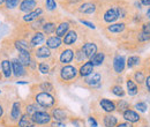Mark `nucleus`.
Instances as JSON below:
<instances>
[{
	"label": "nucleus",
	"instance_id": "nucleus-59",
	"mask_svg": "<svg viewBox=\"0 0 150 127\" xmlns=\"http://www.w3.org/2000/svg\"><path fill=\"white\" fill-rule=\"evenodd\" d=\"M1 92H2V91H1V90H0V94H1Z\"/></svg>",
	"mask_w": 150,
	"mask_h": 127
},
{
	"label": "nucleus",
	"instance_id": "nucleus-8",
	"mask_svg": "<svg viewBox=\"0 0 150 127\" xmlns=\"http://www.w3.org/2000/svg\"><path fill=\"white\" fill-rule=\"evenodd\" d=\"M83 83L89 88H99L102 86V74L99 72H94L93 74L88 75L87 77H83Z\"/></svg>",
	"mask_w": 150,
	"mask_h": 127
},
{
	"label": "nucleus",
	"instance_id": "nucleus-32",
	"mask_svg": "<svg viewBox=\"0 0 150 127\" xmlns=\"http://www.w3.org/2000/svg\"><path fill=\"white\" fill-rule=\"evenodd\" d=\"M37 70L38 72L43 75H49L51 71H52V66L50 64L49 60H43V61H39L37 65Z\"/></svg>",
	"mask_w": 150,
	"mask_h": 127
},
{
	"label": "nucleus",
	"instance_id": "nucleus-48",
	"mask_svg": "<svg viewBox=\"0 0 150 127\" xmlns=\"http://www.w3.org/2000/svg\"><path fill=\"white\" fill-rule=\"evenodd\" d=\"M88 123H89L90 127H97L98 126V123H97V120H96V118H95L94 116H90V117L88 118Z\"/></svg>",
	"mask_w": 150,
	"mask_h": 127
},
{
	"label": "nucleus",
	"instance_id": "nucleus-6",
	"mask_svg": "<svg viewBox=\"0 0 150 127\" xmlns=\"http://www.w3.org/2000/svg\"><path fill=\"white\" fill-rule=\"evenodd\" d=\"M31 118L36 124V126H46V125H50L52 121L51 113L47 110H39L31 116Z\"/></svg>",
	"mask_w": 150,
	"mask_h": 127
},
{
	"label": "nucleus",
	"instance_id": "nucleus-26",
	"mask_svg": "<svg viewBox=\"0 0 150 127\" xmlns=\"http://www.w3.org/2000/svg\"><path fill=\"white\" fill-rule=\"evenodd\" d=\"M15 127H37V126L34 123L31 116H29V114H27V113L23 112L22 117L20 118V120L18 121V124L15 125Z\"/></svg>",
	"mask_w": 150,
	"mask_h": 127
},
{
	"label": "nucleus",
	"instance_id": "nucleus-27",
	"mask_svg": "<svg viewBox=\"0 0 150 127\" xmlns=\"http://www.w3.org/2000/svg\"><path fill=\"white\" fill-rule=\"evenodd\" d=\"M125 29H126V24L124 22H114L106 27V30L110 34H121L125 31Z\"/></svg>",
	"mask_w": 150,
	"mask_h": 127
},
{
	"label": "nucleus",
	"instance_id": "nucleus-31",
	"mask_svg": "<svg viewBox=\"0 0 150 127\" xmlns=\"http://www.w3.org/2000/svg\"><path fill=\"white\" fill-rule=\"evenodd\" d=\"M89 60L91 61V64L94 65V67L102 66L104 64V61H105V53L103 51H97Z\"/></svg>",
	"mask_w": 150,
	"mask_h": 127
},
{
	"label": "nucleus",
	"instance_id": "nucleus-36",
	"mask_svg": "<svg viewBox=\"0 0 150 127\" xmlns=\"http://www.w3.org/2000/svg\"><path fill=\"white\" fill-rule=\"evenodd\" d=\"M74 60L76 64H83L84 61H87V57L81 50V48H76L74 50Z\"/></svg>",
	"mask_w": 150,
	"mask_h": 127
},
{
	"label": "nucleus",
	"instance_id": "nucleus-53",
	"mask_svg": "<svg viewBox=\"0 0 150 127\" xmlns=\"http://www.w3.org/2000/svg\"><path fill=\"white\" fill-rule=\"evenodd\" d=\"M141 5H144V6H149L150 5V0H140Z\"/></svg>",
	"mask_w": 150,
	"mask_h": 127
},
{
	"label": "nucleus",
	"instance_id": "nucleus-43",
	"mask_svg": "<svg viewBox=\"0 0 150 127\" xmlns=\"http://www.w3.org/2000/svg\"><path fill=\"white\" fill-rule=\"evenodd\" d=\"M6 111H7V104L0 99V123H2V120L6 116Z\"/></svg>",
	"mask_w": 150,
	"mask_h": 127
},
{
	"label": "nucleus",
	"instance_id": "nucleus-13",
	"mask_svg": "<svg viewBox=\"0 0 150 127\" xmlns=\"http://www.w3.org/2000/svg\"><path fill=\"white\" fill-rule=\"evenodd\" d=\"M37 7H38L37 0H21L19 7H18V11H19L20 13L27 14V13H30V12L35 11Z\"/></svg>",
	"mask_w": 150,
	"mask_h": 127
},
{
	"label": "nucleus",
	"instance_id": "nucleus-7",
	"mask_svg": "<svg viewBox=\"0 0 150 127\" xmlns=\"http://www.w3.org/2000/svg\"><path fill=\"white\" fill-rule=\"evenodd\" d=\"M51 117L53 121H59V123H66L69 120V111L64 108H59V106H54L51 110Z\"/></svg>",
	"mask_w": 150,
	"mask_h": 127
},
{
	"label": "nucleus",
	"instance_id": "nucleus-44",
	"mask_svg": "<svg viewBox=\"0 0 150 127\" xmlns=\"http://www.w3.org/2000/svg\"><path fill=\"white\" fill-rule=\"evenodd\" d=\"M117 12H118V18H125L127 16V9L124 6H117Z\"/></svg>",
	"mask_w": 150,
	"mask_h": 127
},
{
	"label": "nucleus",
	"instance_id": "nucleus-58",
	"mask_svg": "<svg viewBox=\"0 0 150 127\" xmlns=\"http://www.w3.org/2000/svg\"><path fill=\"white\" fill-rule=\"evenodd\" d=\"M2 80V75H1V67H0V81Z\"/></svg>",
	"mask_w": 150,
	"mask_h": 127
},
{
	"label": "nucleus",
	"instance_id": "nucleus-38",
	"mask_svg": "<svg viewBox=\"0 0 150 127\" xmlns=\"http://www.w3.org/2000/svg\"><path fill=\"white\" fill-rule=\"evenodd\" d=\"M20 2H21V0H6L4 8H5L6 11H8V12L15 11V9H18Z\"/></svg>",
	"mask_w": 150,
	"mask_h": 127
},
{
	"label": "nucleus",
	"instance_id": "nucleus-57",
	"mask_svg": "<svg viewBox=\"0 0 150 127\" xmlns=\"http://www.w3.org/2000/svg\"><path fill=\"white\" fill-rule=\"evenodd\" d=\"M147 18H150V8L148 9V11H147Z\"/></svg>",
	"mask_w": 150,
	"mask_h": 127
},
{
	"label": "nucleus",
	"instance_id": "nucleus-4",
	"mask_svg": "<svg viewBox=\"0 0 150 127\" xmlns=\"http://www.w3.org/2000/svg\"><path fill=\"white\" fill-rule=\"evenodd\" d=\"M12 60V70H13V79L18 80L19 81L20 79H23V77H27L29 76V70L19 60L18 57H13L11 58Z\"/></svg>",
	"mask_w": 150,
	"mask_h": 127
},
{
	"label": "nucleus",
	"instance_id": "nucleus-24",
	"mask_svg": "<svg viewBox=\"0 0 150 127\" xmlns=\"http://www.w3.org/2000/svg\"><path fill=\"white\" fill-rule=\"evenodd\" d=\"M77 38H79L77 31H76L75 29H71V30L65 35V37L62 38V44L66 45V46H72V45H74L75 43H76Z\"/></svg>",
	"mask_w": 150,
	"mask_h": 127
},
{
	"label": "nucleus",
	"instance_id": "nucleus-54",
	"mask_svg": "<svg viewBox=\"0 0 150 127\" xmlns=\"http://www.w3.org/2000/svg\"><path fill=\"white\" fill-rule=\"evenodd\" d=\"M146 86H147V88L150 90V76H148V77H146Z\"/></svg>",
	"mask_w": 150,
	"mask_h": 127
},
{
	"label": "nucleus",
	"instance_id": "nucleus-2",
	"mask_svg": "<svg viewBox=\"0 0 150 127\" xmlns=\"http://www.w3.org/2000/svg\"><path fill=\"white\" fill-rule=\"evenodd\" d=\"M33 101L43 110L53 109L57 105L56 97L51 92H45V91H36L33 95Z\"/></svg>",
	"mask_w": 150,
	"mask_h": 127
},
{
	"label": "nucleus",
	"instance_id": "nucleus-40",
	"mask_svg": "<svg viewBox=\"0 0 150 127\" xmlns=\"http://www.w3.org/2000/svg\"><path fill=\"white\" fill-rule=\"evenodd\" d=\"M110 91L112 92L114 96H117V97H124L125 96V90H124V88L121 87V84H114L112 86L111 88H110Z\"/></svg>",
	"mask_w": 150,
	"mask_h": 127
},
{
	"label": "nucleus",
	"instance_id": "nucleus-28",
	"mask_svg": "<svg viewBox=\"0 0 150 127\" xmlns=\"http://www.w3.org/2000/svg\"><path fill=\"white\" fill-rule=\"evenodd\" d=\"M23 110H24V113L29 114V116H33L34 113H36L39 110H43L39 105H37L34 101H30V102H25L23 103Z\"/></svg>",
	"mask_w": 150,
	"mask_h": 127
},
{
	"label": "nucleus",
	"instance_id": "nucleus-39",
	"mask_svg": "<svg viewBox=\"0 0 150 127\" xmlns=\"http://www.w3.org/2000/svg\"><path fill=\"white\" fill-rule=\"evenodd\" d=\"M115 106H117V111H118V112L122 113V112H125L126 110L129 109L131 104H129L126 99H119V101L115 103Z\"/></svg>",
	"mask_w": 150,
	"mask_h": 127
},
{
	"label": "nucleus",
	"instance_id": "nucleus-46",
	"mask_svg": "<svg viewBox=\"0 0 150 127\" xmlns=\"http://www.w3.org/2000/svg\"><path fill=\"white\" fill-rule=\"evenodd\" d=\"M137 39H139V42H147V40H150V35L144 34V33L141 31V33L137 35Z\"/></svg>",
	"mask_w": 150,
	"mask_h": 127
},
{
	"label": "nucleus",
	"instance_id": "nucleus-9",
	"mask_svg": "<svg viewBox=\"0 0 150 127\" xmlns=\"http://www.w3.org/2000/svg\"><path fill=\"white\" fill-rule=\"evenodd\" d=\"M33 55L36 60H40V61L49 60L52 58V51L46 45H42L33 50Z\"/></svg>",
	"mask_w": 150,
	"mask_h": 127
},
{
	"label": "nucleus",
	"instance_id": "nucleus-12",
	"mask_svg": "<svg viewBox=\"0 0 150 127\" xmlns=\"http://www.w3.org/2000/svg\"><path fill=\"white\" fill-rule=\"evenodd\" d=\"M28 40H29L31 48H33V49H36L38 46L44 45V43H45V40H46V35H45L43 31H40V30H39V31H34L33 35L30 36V38H29Z\"/></svg>",
	"mask_w": 150,
	"mask_h": 127
},
{
	"label": "nucleus",
	"instance_id": "nucleus-15",
	"mask_svg": "<svg viewBox=\"0 0 150 127\" xmlns=\"http://www.w3.org/2000/svg\"><path fill=\"white\" fill-rule=\"evenodd\" d=\"M97 11V5L93 1H86L82 2L79 7H77V12L84 15H91Z\"/></svg>",
	"mask_w": 150,
	"mask_h": 127
},
{
	"label": "nucleus",
	"instance_id": "nucleus-33",
	"mask_svg": "<svg viewBox=\"0 0 150 127\" xmlns=\"http://www.w3.org/2000/svg\"><path fill=\"white\" fill-rule=\"evenodd\" d=\"M45 22H46V18H44V16L38 18L37 20H35L34 22H31V23L29 24V30H31L33 33H34V31H39V30H42V27L44 26Z\"/></svg>",
	"mask_w": 150,
	"mask_h": 127
},
{
	"label": "nucleus",
	"instance_id": "nucleus-50",
	"mask_svg": "<svg viewBox=\"0 0 150 127\" xmlns=\"http://www.w3.org/2000/svg\"><path fill=\"white\" fill-rule=\"evenodd\" d=\"M50 127H67L66 123H59V121H51V124L49 125Z\"/></svg>",
	"mask_w": 150,
	"mask_h": 127
},
{
	"label": "nucleus",
	"instance_id": "nucleus-34",
	"mask_svg": "<svg viewBox=\"0 0 150 127\" xmlns=\"http://www.w3.org/2000/svg\"><path fill=\"white\" fill-rule=\"evenodd\" d=\"M36 88L38 89V91H45V92H51V94L54 91V86L50 81H43L38 83Z\"/></svg>",
	"mask_w": 150,
	"mask_h": 127
},
{
	"label": "nucleus",
	"instance_id": "nucleus-37",
	"mask_svg": "<svg viewBox=\"0 0 150 127\" xmlns=\"http://www.w3.org/2000/svg\"><path fill=\"white\" fill-rule=\"evenodd\" d=\"M141 64V58L137 55H131L128 57V59L126 60V66L128 68H134L136 66H139Z\"/></svg>",
	"mask_w": 150,
	"mask_h": 127
},
{
	"label": "nucleus",
	"instance_id": "nucleus-16",
	"mask_svg": "<svg viewBox=\"0 0 150 127\" xmlns=\"http://www.w3.org/2000/svg\"><path fill=\"white\" fill-rule=\"evenodd\" d=\"M112 67H113V71L117 73V74H121V73L125 71L126 68V59L124 55H115L113 58V61H112Z\"/></svg>",
	"mask_w": 150,
	"mask_h": 127
},
{
	"label": "nucleus",
	"instance_id": "nucleus-30",
	"mask_svg": "<svg viewBox=\"0 0 150 127\" xmlns=\"http://www.w3.org/2000/svg\"><path fill=\"white\" fill-rule=\"evenodd\" d=\"M103 125L104 127H115L118 125V118L112 113H105L103 116Z\"/></svg>",
	"mask_w": 150,
	"mask_h": 127
},
{
	"label": "nucleus",
	"instance_id": "nucleus-11",
	"mask_svg": "<svg viewBox=\"0 0 150 127\" xmlns=\"http://www.w3.org/2000/svg\"><path fill=\"white\" fill-rule=\"evenodd\" d=\"M58 60H59V64L61 65H69L74 60V50L72 48L62 49L59 53Z\"/></svg>",
	"mask_w": 150,
	"mask_h": 127
},
{
	"label": "nucleus",
	"instance_id": "nucleus-18",
	"mask_svg": "<svg viewBox=\"0 0 150 127\" xmlns=\"http://www.w3.org/2000/svg\"><path fill=\"white\" fill-rule=\"evenodd\" d=\"M45 45L52 51V50H59L64 44H62V39L60 37L56 36V35H51V36L46 37L45 40Z\"/></svg>",
	"mask_w": 150,
	"mask_h": 127
},
{
	"label": "nucleus",
	"instance_id": "nucleus-45",
	"mask_svg": "<svg viewBox=\"0 0 150 127\" xmlns=\"http://www.w3.org/2000/svg\"><path fill=\"white\" fill-rule=\"evenodd\" d=\"M135 109L137 110V111H140V112H146L147 109H148V106H147V104L144 102H139V103H136Z\"/></svg>",
	"mask_w": 150,
	"mask_h": 127
},
{
	"label": "nucleus",
	"instance_id": "nucleus-19",
	"mask_svg": "<svg viewBox=\"0 0 150 127\" xmlns=\"http://www.w3.org/2000/svg\"><path fill=\"white\" fill-rule=\"evenodd\" d=\"M80 48H81V50L83 51V53L86 55L87 59H90V58L98 51V46H97V44L94 43V42H86V43H83Z\"/></svg>",
	"mask_w": 150,
	"mask_h": 127
},
{
	"label": "nucleus",
	"instance_id": "nucleus-35",
	"mask_svg": "<svg viewBox=\"0 0 150 127\" xmlns=\"http://www.w3.org/2000/svg\"><path fill=\"white\" fill-rule=\"evenodd\" d=\"M126 86H127V94H128L129 96H135V95H137V92H139V87H137V84L135 83V81L128 79V80L126 81Z\"/></svg>",
	"mask_w": 150,
	"mask_h": 127
},
{
	"label": "nucleus",
	"instance_id": "nucleus-10",
	"mask_svg": "<svg viewBox=\"0 0 150 127\" xmlns=\"http://www.w3.org/2000/svg\"><path fill=\"white\" fill-rule=\"evenodd\" d=\"M13 46L15 49L16 52H21V51H29V52H33V48L29 43V40L24 37H18L13 40Z\"/></svg>",
	"mask_w": 150,
	"mask_h": 127
},
{
	"label": "nucleus",
	"instance_id": "nucleus-21",
	"mask_svg": "<svg viewBox=\"0 0 150 127\" xmlns=\"http://www.w3.org/2000/svg\"><path fill=\"white\" fill-rule=\"evenodd\" d=\"M99 106L105 113H113L114 111H117L115 106V102H113L109 98H100L99 99Z\"/></svg>",
	"mask_w": 150,
	"mask_h": 127
},
{
	"label": "nucleus",
	"instance_id": "nucleus-20",
	"mask_svg": "<svg viewBox=\"0 0 150 127\" xmlns=\"http://www.w3.org/2000/svg\"><path fill=\"white\" fill-rule=\"evenodd\" d=\"M77 70H79V75L81 77H87L88 75H90L95 72V67L90 60H87L83 64H81Z\"/></svg>",
	"mask_w": 150,
	"mask_h": 127
},
{
	"label": "nucleus",
	"instance_id": "nucleus-41",
	"mask_svg": "<svg viewBox=\"0 0 150 127\" xmlns=\"http://www.w3.org/2000/svg\"><path fill=\"white\" fill-rule=\"evenodd\" d=\"M58 7L56 0H45V8L49 12H54Z\"/></svg>",
	"mask_w": 150,
	"mask_h": 127
},
{
	"label": "nucleus",
	"instance_id": "nucleus-3",
	"mask_svg": "<svg viewBox=\"0 0 150 127\" xmlns=\"http://www.w3.org/2000/svg\"><path fill=\"white\" fill-rule=\"evenodd\" d=\"M79 76V70L74 65H62L59 70V80L64 83L73 82Z\"/></svg>",
	"mask_w": 150,
	"mask_h": 127
},
{
	"label": "nucleus",
	"instance_id": "nucleus-56",
	"mask_svg": "<svg viewBox=\"0 0 150 127\" xmlns=\"http://www.w3.org/2000/svg\"><path fill=\"white\" fill-rule=\"evenodd\" d=\"M5 2H6V0H0V8H2L5 6Z\"/></svg>",
	"mask_w": 150,
	"mask_h": 127
},
{
	"label": "nucleus",
	"instance_id": "nucleus-17",
	"mask_svg": "<svg viewBox=\"0 0 150 127\" xmlns=\"http://www.w3.org/2000/svg\"><path fill=\"white\" fill-rule=\"evenodd\" d=\"M118 18H118V12H117V6H112V7L108 8L103 13V20L108 24H112Z\"/></svg>",
	"mask_w": 150,
	"mask_h": 127
},
{
	"label": "nucleus",
	"instance_id": "nucleus-49",
	"mask_svg": "<svg viewBox=\"0 0 150 127\" xmlns=\"http://www.w3.org/2000/svg\"><path fill=\"white\" fill-rule=\"evenodd\" d=\"M141 31H142V33H144V34L150 35V22L144 23V24L142 26V30H141Z\"/></svg>",
	"mask_w": 150,
	"mask_h": 127
},
{
	"label": "nucleus",
	"instance_id": "nucleus-55",
	"mask_svg": "<svg viewBox=\"0 0 150 127\" xmlns=\"http://www.w3.org/2000/svg\"><path fill=\"white\" fill-rule=\"evenodd\" d=\"M16 84H29V81H15Z\"/></svg>",
	"mask_w": 150,
	"mask_h": 127
},
{
	"label": "nucleus",
	"instance_id": "nucleus-29",
	"mask_svg": "<svg viewBox=\"0 0 150 127\" xmlns=\"http://www.w3.org/2000/svg\"><path fill=\"white\" fill-rule=\"evenodd\" d=\"M56 29H57L56 22H54V21H49V20H46V22H45L44 26L42 27V30H40V31H43L46 36L49 37L56 33Z\"/></svg>",
	"mask_w": 150,
	"mask_h": 127
},
{
	"label": "nucleus",
	"instance_id": "nucleus-5",
	"mask_svg": "<svg viewBox=\"0 0 150 127\" xmlns=\"http://www.w3.org/2000/svg\"><path fill=\"white\" fill-rule=\"evenodd\" d=\"M0 67H1V75L4 80H12L13 79V70H12V60L9 57L0 53Z\"/></svg>",
	"mask_w": 150,
	"mask_h": 127
},
{
	"label": "nucleus",
	"instance_id": "nucleus-47",
	"mask_svg": "<svg viewBox=\"0 0 150 127\" xmlns=\"http://www.w3.org/2000/svg\"><path fill=\"white\" fill-rule=\"evenodd\" d=\"M80 22H81L83 26H87V27L90 28V29H96V26H95L93 22H90V21H87V20H80Z\"/></svg>",
	"mask_w": 150,
	"mask_h": 127
},
{
	"label": "nucleus",
	"instance_id": "nucleus-22",
	"mask_svg": "<svg viewBox=\"0 0 150 127\" xmlns=\"http://www.w3.org/2000/svg\"><path fill=\"white\" fill-rule=\"evenodd\" d=\"M18 58L19 60L27 67L29 68L30 65L33 64V61L35 60L34 55H33V52H29V51H21V52H18Z\"/></svg>",
	"mask_w": 150,
	"mask_h": 127
},
{
	"label": "nucleus",
	"instance_id": "nucleus-14",
	"mask_svg": "<svg viewBox=\"0 0 150 127\" xmlns=\"http://www.w3.org/2000/svg\"><path fill=\"white\" fill-rule=\"evenodd\" d=\"M43 14H44V8L38 6L35 11H33V12H30V13H27V14H23V15L21 16V20H22V22L30 24L31 22H34V21L37 20L38 18L43 16Z\"/></svg>",
	"mask_w": 150,
	"mask_h": 127
},
{
	"label": "nucleus",
	"instance_id": "nucleus-52",
	"mask_svg": "<svg viewBox=\"0 0 150 127\" xmlns=\"http://www.w3.org/2000/svg\"><path fill=\"white\" fill-rule=\"evenodd\" d=\"M71 5H76V4H80V2H82L83 0H67Z\"/></svg>",
	"mask_w": 150,
	"mask_h": 127
},
{
	"label": "nucleus",
	"instance_id": "nucleus-1",
	"mask_svg": "<svg viewBox=\"0 0 150 127\" xmlns=\"http://www.w3.org/2000/svg\"><path fill=\"white\" fill-rule=\"evenodd\" d=\"M24 110H23V102L16 99L13 101L9 105V110L6 111V116L2 120V124L7 127H15L20 120V118L22 117Z\"/></svg>",
	"mask_w": 150,
	"mask_h": 127
},
{
	"label": "nucleus",
	"instance_id": "nucleus-42",
	"mask_svg": "<svg viewBox=\"0 0 150 127\" xmlns=\"http://www.w3.org/2000/svg\"><path fill=\"white\" fill-rule=\"evenodd\" d=\"M134 79H135V83H143L146 81V75L142 71H137V72L134 74Z\"/></svg>",
	"mask_w": 150,
	"mask_h": 127
},
{
	"label": "nucleus",
	"instance_id": "nucleus-51",
	"mask_svg": "<svg viewBox=\"0 0 150 127\" xmlns=\"http://www.w3.org/2000/svg\"><path fill=\"white\" fill-rule=\"evenodd\" d=\"M115 127H134L133 124L128 123V121H124V123H118V125Z\"/></svg>",
	"mask_w": 150,
	"mask_h": 127
},
{
	"label": "nucleus",
	"instance_id": "nucleus-23",
	"mask_svg": "<svg viewBox=\"0 0 150 127\" xmlns=\"http://www.w3.org/2000/svg\"><path fill=\"white\" fill-rule=\"evenodd\" d=\"M71 30V23L68 21H61L57 24V29H56V36L60 37V38H64L65 35Z\"/></svg>",
	"mask_w": 150,
	"mask_h": 127
},
{
	"label": "nucleus",
	"instance_id": "nucleus-60",
	"mask_svg": "<svg viewBox=\"0 0 150 127\" xmlns=\"http://www.w3.org/2000/svg\"><path fill=\"white\" fill-rule=\"evenodd\" d=\"M142 127H148V126H142Z\"/></svg>",
	"mask_w": 150,
	"mask_h": 127
},
{
	"label": "nucleus",
	"instance_id": "nucleus-25",
	"mask_svg": "<svg viewBox=\"0 0 150 127\" xmlns=\"http://www.w3.org/2000/svg\"><path fill=\"white\" fill-rule=\"evenodd\" d=\"M122 117H124V119H125L126 121H128V123H131V124L137 123V121H140V119H141L140 114H139L136 111H134V110H132V109H128V110H126L125 112H122Z\"/></svg>",
	"mask_w": 150,
	"mask_h": 127
}]
</instances>
